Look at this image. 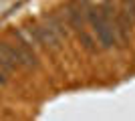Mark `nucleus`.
Listing matches in <instances>:
<instances>
[{"instance_id":"nucleus-1","label":"nucleus","mask_w":135,"mask_h":121,"mask_svg":"<svg viewBox=\"0 0 135 121\" xmlns=\"http://www.w3.org/2000/svg\"><path fill=\"white\" fill-rule=\"evenodd\" d=\"M87 20L93 26V32L97 35V40L103 49H111L113 45H119L115 30L107 20V16L101 12V8H87Z\"/></svg>"},{"instance_id":"nucleus-2","label":"nucleus","mask_w":135,"mask_h":121,"mask_svg":"<svg viewBox=\"0 0 135 121\" xmlns=\"http://www.w3.org/2000/svg\"><path fill=\"white\" fill-rule=\"evenodd\" d=\"M16 36V45H12L14 52H16V59H18V65L22 69H34L38 65V59L32 51V42L26 38L24 32H14Z\"/></svg>"},{"instance_id":"nucleus-3","label":"nucleus","mask_w":135,"mask_h":121,"mask_svg":"<svg viewBox=\"0 0 135 121\" xmlns=\"http://www.w3.org/2000/svg\"><path fill=\"white\" fill-rule=\"evenodd\" d=\"M6 81H8V73L4 69H0V85H4Z\"/></svg>"}]
</instances>
